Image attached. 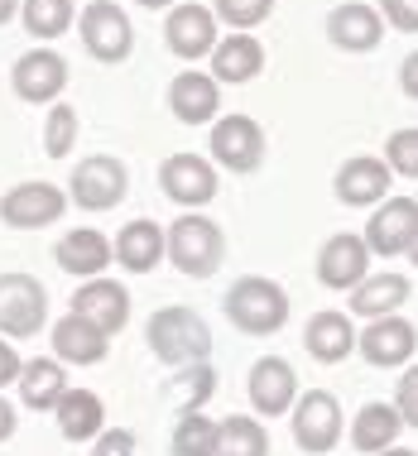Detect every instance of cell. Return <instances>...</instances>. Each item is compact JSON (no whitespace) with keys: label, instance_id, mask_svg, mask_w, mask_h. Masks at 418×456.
<instances>
[{"label":"cell","instance_id":"obj_11","mask_svg":"<svg viewBox=\"0 0 418 456\" xmlns=\"http://www.w3.org/2000/svg\"><path fill=\"white\" fill-rule=\"evenodd\" d=\"M221 24L212 15V5H198V0H178L164 15V44L168 53L183 58V63H198V58H212V48L221 44Z\"/></svg>","mask_w":418,"mask_h":456},{"label":"cell","instance_id":"obj_30","mask_svg":"<svg viewBox=\"0 0 418 456\" xmlns=\"http://www.w3.org/2000/svg\"><path fill=\"white\" fill-rule=\"evenodd\" d=\"M217 456H269V433L260 418L231 413L226 423H217Z\"/></svg>","mask_w":418,"mask_h":456},{"label":"cell","instance_id":"obj_8","mask_svg":"<svg viewBox=\"0 0 418 456\" xmlns=\"http://www.w3.org/2000/svg\"><path fill=\"white\" fill-rule=\"evenodd\" d=\"M212 164L226 168V174H255L269 154L265 126L250 116H217L212 120Z\"/></svg>","mask_w":418,"mask_h":456},{"label":"cell","instance_id":"obj_33","mask_svg":"<svg viewBox=\"0 0 418 456\" xmlns=\"http://www.w3.org/2000/svg\"><path fill=\"white\" fill-rule=\"evenodd\" d=\"M78 150V106L53 102L44 116V154L48 159H68Z\"/></svg>","mask_w":418,"mask_h":456},{"label":"cell","instance_id":"obj_9","mask_svg":"<svg viewBox=\"0 0 418 456\" xmlns=\"http://www.w3.org/2000/svg\"><path fill=\"white\" fill-rule=\"evenodd\" d=\"M68 212V192L53 183H15V188L0 192V221L10 231H44L58 226Z\"/></svg>","mask_w":418,"mask_h":456},{"label":"cell","instance_id":"obj_46","mask_svg":"<svg viewBox=\"0 0 418 456\" xmlns=\"http://www.w3.org/2000/svg\"><path fill=\"white\" fill-rule=\"evenodd\" d=\"M409 260L418 265V236H414V245H409Z\"/></svg>","mask_w":418,"mask_h":456},{"label":"cell","instance_id":"obj_21","mask_svg":"<svg viewBox=\"0 0 418 456\" xmlns=\"http://www.w3.org/2000/svg\"><path fill=\"white\" fill-rule=\"evenodd\" d=\"M106 351H111V337L102 327H92L87 317L68 313V317H58V322H53V361L58 365L87 370V365H102Z\"/></svg>","mask_w":418,"mask_h":456},{"label":"cell","instance_id":"obj_24","mask_svg":"<svg viewBox=\"0 0 418 456\" xmlns=\"http://www.w3.org/2000/svg\"><path fill=\"white\" fill-rule=\"evenodd\" d=\"M265 72V44L255 34H221V44L212 48V77L217 87H241V82Z\"/></svg>","mask_w":418,"mask_h":456},{"label":"cell","instance_id":"obj_14","mask_svg":"<svg viewBox=\"0 0 418 456\" xmlns=\"http://www.w3.org/2000/svg\"><path fill=\"white\" fill-rule=\"evenodd\" d=\"M356 351H361V361L375 365V370H404V365H414L418 327L399 313L375 317V322H365V331H356Z\"/></svg>","mask_w":418,"mask_h":456},{"label":"cell","instance_id":"obj_37","mask_svg":"<svg viewBox=\"0 0 418 456\" xmlns=\"http://www.w3.org/2000/svg\"><path fill=\"white\" fill-rule=\"evenodd\" d=\"M395 413L404 428H418V365H404V375L395 385Z\"/></svg>","mask_w":418,"mask_h":456},{"label":"cell","instance_id":"obj_25","mask_svg":"<svg viewBox=\"0 0 418 456\" xmlns=\"http://www.w3.org/2000/svg\"><path fill=\"white\" fill-rule=\"evenodd\" d=\"M53 423H58V433H63L68 442H96L106 433V403H102V394L96 389H72L58 399V409H53Z\"/></svg>","mask_w":418,"mask_h":456},{"label":"cell","instance_id":"obj_44","mask_svg":"<svg viewBox=\"0 0 418 456\" xmlns=\"http://www.w3.org/2000/svg\"><path fill=\"white\" fill-rule=\"evenodd\" d=\"M135 5H144V10H174L178 0H135Z\"/></svg>","mask_w":418,"mask_h":456},{"label":"cell","instance_id":"obj_19","mask_svg":"<svg viewBox=\"0 0 418 456\" xmlns=\"http://www.w3.org/2000/svg\"><path fill=\"white\" fill-rule=\"evenodd\" d=\"M389 183H395V174H389L385 159L356 154L337 168V183H332V188H337V202H347V207H380L389 192Z\"/></svg>","mask_w":418,"mask_h":456},{"label":"cell","instance_id":"obj_23","mask_svg":"<svg viewBox=\"0 0 418 456\" xmlns=\"http://www.w3.org/2000/svg\"><path fill=\"white\" fill-rule=\"evenodd\" d=\"M303 346H308L317 365H341L356 351V322L347 313H337V307H323L303 327Z\"/></svg>","mask_w":418,"mask_h":456},{"label":"cell","instance_id":"obj_43","mask_svg":"<svg viewBox=\"0 0 418 456\" xmlns=\"http://www.w3.org/2000/svg\"><path fill=\"white\" fill-rule=\"evenodd\" d=\"M20 5H24V0H0V24L15 20V15H20Z\"/></svg>","mask_w":418,"mask_h":456},{"label":"cell","instance_id":"obj_41","mask_svg":"<svg viewBox=\"0 0 418 456\" xmlns=\"http://www.w3.org/2000/svg\"><path fill=\"white\" fill-rule=\"evenodd\" d=\"M399 87H404V96H414V102H418V48L399 63Z\"/></svg>","mask_w":418,"mask_h":456},{"label":"cell","instance_id":"obj_17","mask_svg":"<svg viewBox=\"0 0 418 456\" xmlns=\"http://www.w3.org/2000/svg\"><path fill=\"white\" fill-rule=\"evenodd\" d=\"M68 313H78V317H87L92 327H102L106 337H120V331L130 327V293H126V283H116V279H87L78 293H72V307Z\"/></svg>","mask_w":418,"mask_h":456},{"label":"cell","instance_id":"obj_18","mask_svg":"<svg viewBox=\"0 0 418 456\" xmlns=\"http://www.w3.org/2000/svg\"><path fill=\"white\" fill-rule=\"evenodd\" d=\"M111 260H116V245H111L102 231H92V226H72L63 240L53 245V265L63 269V274H72V279H102L106 269H111Z\"/></svg>","mask_w":418,"mask_h":456},{"label":"cell","instance_id":"obj_34","mask_svg":"<svg viewBox=\"0 0 418 456\" xmlns=\"http://www.w3.org/2000/svg\"><path fill=\"white\" fill-rule=\"evenodd\" d=\"M212 389H217V375H212V365H183L178 370V379H174V399H178V413H202V403L212 399Z\"/></svg>","mask_w":418,"mask_h":456},{"label":"cell","instance_id":"obj_20","mask_svg":"<svg viewBox=\"0 0 418 456\" xmlns=\"http://www.w3.org/2000/svg\"><path fill=\"white\" fill-rule=\"evenodd\" d=\"M168 110L178 126H212L221 110V87L212 72H178L168 82Z\"/></svg>","mask_w":418,"mask_h":456},{"label":"cell","instance_id":"obj_31","mask_svg":"<svg viewBox=\"0 0 418 456\" xmlns=\"http://www.w3.org/2000/svg\"><path fill=\"white\" fill-rule=\"evenodd\" d=\"M20 20H24V29H29L34 39L48 44V39H58V34L72 29L78 5H72V0H24V5H20Z\"/></svg>","mask_w":418,"mask_h":456},{"label":"cell","instance_id":"obj_22","mask_svg":"<svg viewBox=\"0 0 418 456\" xmlns=\"http://www.w3.org/2000/svg\"><path fill=\"white\" fill-rule=\"evenodd\" d=\"M327 39L347 53H371L385 39V15L375 5H361V0H347L327 15Z\"/></svg>","mask_w":418,"mask_h":456},{"label":"cell","instance_id":"obj_4","mask_svg":"<svg viewBox=\"0 0 418 456\" xmlns=\"http://www.w3.org/2000/svg\"><path fill=\"white\" fill-rule=\"evenodd\" d=\"M48 322V289L24 269L0 274V337L5 341H29Z\"/></svg>","mask_w":418,"mask_h":456},{"label":"cell","instance_id":"obj_7","mask_svg":"<svg viewBox=\"0 0 418 456\" xmlns=\"http://www.w3.org/2000/svg\"><path fill=\"white\" fill-rule=\"evenodd\" d=\"M126 192H130V168L116 154H87L72 168L68 183V202H78L82 212H111V207L126 202Z\"/></svg>","mask_w":418,"mask_h":456},{"label":"cell","instance_id":"obj_6","mask_svg":"<svg viewBox=\"0 0 418 456\" xmlns=\"http://www.w3.org/2000/svg\"><path fill=\"white\" fill-rule=\"evenodd\" d=\"M78 39H82V48H87V58H96V63H126V58L135 53L130 15L116 5V0H92V5H82Z\"/></svg>","mask_w":418,"mask_h":456},{"label":"cell","instance_id":"obj_32","mask_svg":"<svg viewBox=\"0 0 418 456\" xmlns=\"http://www.w3.org/2000/svg\"><path fill=\"white\" fill-rule=\"evenodd\" d=\"M174 456H217V418L207 413H178L174 437H168Z\"/></svg>","mask_w":418,"mask_h":456},{"label":"cell","instance_id":"obj_26","mask_svg":"<svg viewBox=\"0 0 418 456\" xmlns=\"http://www.w3.org/2000/svg\"><path fill=\"white\" fill-rule=\"evenodd\" d=\"M15 389H20V403H24L29 413H53V409H58V399L68 394V370L58 365L53 355L24 361V365H20Z\"/></svg>","mask_w":418,"mask_h":456},{"label":"cell","instance_id":"obj_5","mask_svg":"<svg viewBox=\"0 0 418 456\" xmlns=\"http://www.w3.org/2000/svg\"><path fill=\"white\" fill-rule=\"evenodd\" d=\"M289 423H293L299 452H308V456H332L337 442H341V433H347V423H341V403H337L332 389H303L299 403L289 409Z\"/></svg>","mask_w":418,"mask_h":456},{"label":"cell","instance_id":"obj_13","mask_svg":"<svg viewBox=\"0 0 418 456\" xmlns=\"http://www.w3.org/2000/svg\"><path fill=\"white\" fill-rule=\"evenodd\" d=\"M159 188H164L168 202H178L183 212H198L207 207L221 188L217 178V164L202 154H168L164 164H159Z\"/></svg>","mask_w":418,"mask_h":456},{"label":"cell","instance_id":"obj_38","mask_svg":"<svg viewBox=\"0 0 418 456\" xmlns=\"http://www.w3.org/2000/svg\"><path fill=\"white\" fill-rule=\"evenodd\" d=\"M135 452H140V442H135L130 428H106V433L92 442V456H135Z\"/></svg>","mask_w":418,"mask_h":456},{"label":"cell","instance_id":"obj_12","mask_svg":"<svg viewBox=\"0 0 418 456\" xmlns=\"http://www.w3.org/2000/svg\"><path fill=\"white\" fill-rule=\"evenodd\" d=\"M414 236H418V202L414 197H385L361 231L365 250H371L375 260H399V255H409Z\"/></svg>","mask_w":418,"mask_h":456},{"label":"cell","instance_id":"obj_10","mask_svg":"<svg viewBox=\"0 0 418 456\" xmlns=\"http://www.w3.org/2000/svg\"><path fill=\"white\" fill-rule=\"evenodd\" d=\"M10 87H15L20 102L29 106H53L58 96L68 92V58L58 53V48H29V53L15 58V68H10Z\"/></svg>","mask_w":418,"mask_h":456},{"label":"cell","instance_id":"obj_16","mask_svg":"<svg viewBox=\"0 0 418 456\" xmlns=\"http://www.w3.org/2000/svg\"><path fill=\"white\" fill-rule=\"evenodd\" d=\"M371 260H375V255L365 250L361 236H351V231L327 236L323 250H317V283L332 289V293H351L356 283L371 274Z\"/></svg>","mask_w":418,"mask_h":456},{"label":"cell","instance_id":"obj_28","mask_svg":"<svg viewBox=\"0 0 418 456\" xmlns=\"http://www.w3.org/2000/svg\"><path fill=\"white\" fill-rule=\"evenodd\" d=\"M164 260V226L150 216L130 221V226H120L116 236V265L130 269V274H150V269Z\"/></svg>","mask_w":418,"mask_h":456},{"label":"cell","instance_id":"obj_15","mask_svg":"<svg viewBox=\"0 0 418 456\" xmlns=\"http://www.w3.org/2000/svg\"><path fill=\"white\" fill-rule=\"evenodd\" d=\"M245 389H250V409L260 418H289V409L303 394L299 375H293V365L284 361V355H260V361L250 365Z\"/></svg>","mask_w":418,"mask_h":456},{"label":"cell","instance_id":"obj_40","mask_svg":"<svg viewBox=\"0 0 418 456\" xmlns=\"http://www.w3.org/2000/svg\"><path fill=\"white\" fill-rule=\"evenodd\" d=\"M20 351L15 346H10V341L5 337H0V389H5V385H15V379H20Z\"/></svg>","mask_w":418,"mask_h":456},{"label":"cell","instance_id":"obj_39","mask_svg":"<svg viewBox=\"0 0 418 456\" xmlns=\"http://www.w3.org/2000/svg\"><path fill=\"white\" fill-rule=\"evenodd\" d=\"M380 15L404 34H418V0H380Z\"/></svg>","mask_w":418,"mask_h":456},{"label":"cell","instance_id":"obj_1","mask_svg":"<svg viewBox=\"0 0 418 456\" xmlns=\"http://www.w3.org/2000/svg\"><path fill=\"white\" fill-rule=\"evenodd\" d=\"M144 341H150L159 365H174V370L202 365L207 355H212V327L202 322V313H193V307H183V303L159 307L150 317V327H144Z\"/></svg>","mask_w":418,"mask_h":456},{"label":"cell","instance_id":"obj_42","mask_svg":"<svg viewBox=\"0 0 418 456\" xmlns=\"http://www.w3.org/2000/svg\"><path fill=\"white\" fill-rule=\"evenodd\" d=\"M15 428H20V413H15V403L0 394V442H10L15 437Z\"/></svg>","mask_w":418,"mask_h":456},{"label":"cell","instance_id":"obj_2","mask_svg":"<svg viewBox=\"0 0 418 456\" xmlns=\"http://www.w3.org/2000/svg\"><path fill=\"white\" fill-rule=\"evenodd\" d=\"M221 313H226V322L236 331H245V337H275V331H284V322H289V293H284V283H275L265 274H245L226 289Z\"/></svg>","mask_w":418,"mask_h":456},{"label":"cell","instance_id":"obj_27","mask_svg":"<svg viewBox=\"0 0 418 456\" xmlns=\"http://www.w3.org/2000/svg\"><path fill=\"white\" fill-rule=\"evenodd\" d=\"M409 303V274H395V269H385V274H365L361 283L351 289V313L365 317V322H375V317H389L399 313V307Z\"/></svg>","mask_w":418,"mask_h":456},{"label":"cell","instance_id":"obj_29","mask_svg":"<svg viewBox=\"0 0 418 456\" xmlns=\"http://www.w3.org/2000/svg\"><path fill=\"white\" fill-rule=\"evenodd\" d=\"M399 413L395 403H365L361 413L351 418V447L365 452V456H380L385 447H395L399 442Z\"/></svg>","mask_w":418,"mask_h":456},{"label":"cell","instance_id":"obj_3","mask_svg":"<svg viewBox=\"0 0 418 456\" xmlns=\"http://www.w3.org/2000/svg\"><path fill=\"white\" fill-rule=\"evenodd\" d=\"M164 255H168V265H174L178 274L212 279L221 269V260H226V236H221V226L212 216L183 212L174 226L164 231Z\"/></svg>","mask_w":418,"mask_h":456},{"label":"cell","instance_id":"obj_35","mask_svg":"<svg viewBox=\"0 0 418 456\" xmlns=\"http://www.w3.org/2000/svg\"><path fill=\"white\" fill-rule=\"evenodd\" d=\"M212 15L231 34H250L255 24H265L275 15V0H212Z\"/></svg>","mask_w":418,"mask_h":456},{"label":"cell","instance_id":"obj_36","mask_svg":"<svg viewBox=\"0 0 418 456\" xmlns=\"http://www.w3.org/2000/svg\"><path fill=\"white\" fill-rule=\"evenodd\" d=\"M385 164L395 178H418V126H404L385 140Z\"/></svg>","mask_w":418,"mask_h":456},{"label":"cell","instance_id":"obj_45","mask_svg":"<svg viewBox=\"0 0 418 456\" xmlns=\"http://www.w3.org/2000/svg\"><path fill=\"white\" fill-rule=\"evenodd\" d=\"M380 456H418V452H409V447H385Z\"/></svg>","mask_w":418,"mask_h":456}]
</instances>
